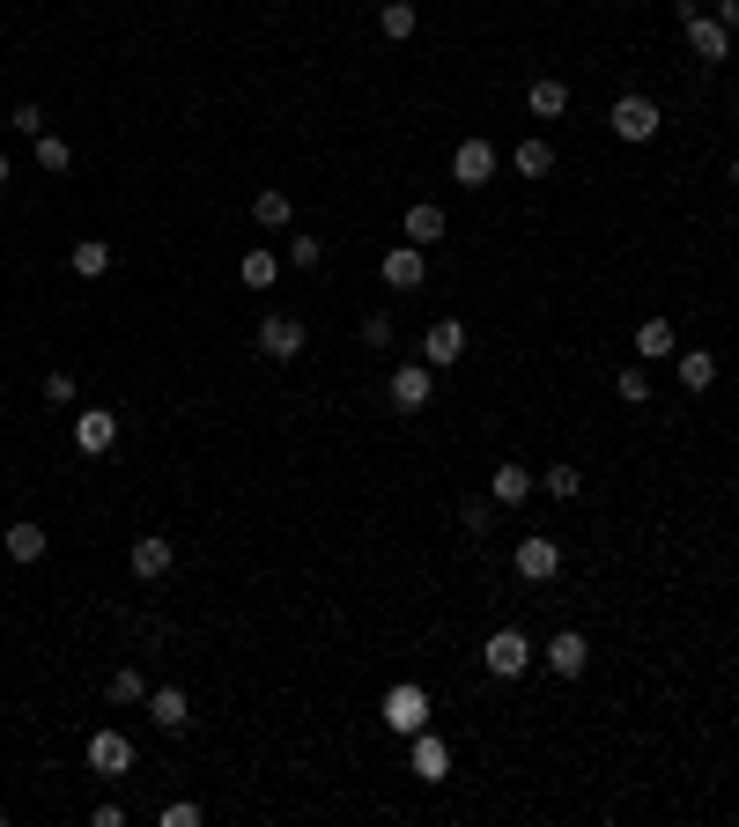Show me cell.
Listing matches in <instances>:
<instances>
[{"instance_id": "14", "label": "cell", "mask_w": 739, "mask_h": 827, "mask_svg": "<svg viewBox=\"0 0 739 827\" xmlns=\"http://www.w3.org/2000/svg\"><path fill=\"white\" fill-rule=\"evenodd\" d=\"M421 281H429V251H421V244L385 251V289H421Z\"/></svg>"}, {"instance_id": "26", "label": "cell", "mask_w": 739, "mask_h": 827, "mask_svg": "<svg viewBox=\"0 0 739 827\" xmlns=\"http://www.w3.org/2000/svg\"><path fill=\"white\" fill-rule=\"evenodd\" d=\"M673 369H681V385H688V391H710L717 385V355H710V347H688Z\"/></svg>"}, {"instance_id": "12", "label": "cell", "mask_w": 739, "mask_h": 827, "mask_svg": "<svg viewBox=\"0 0 739 827\" xmlns=\"http://www.w3.org/2000/svg\"><path fill=\"white\" fill-rule=\"evenodd\" d=\"M547 673H555V680H577V673H585V665H591V643H585V635H577V629H555V635H547Z\"/></svg>"}, {"instance_id": "2", "label": "cell", "mask_w": 739, "mask_h": 827, "mask_svg": "<svg viewBox=\"0 0 739 827\" xmlns=\"http://www.w3.org/2000/svg\"><path fill=\"white\" fill-rule=\"evenodd\" d=\"M533 657H540V651H533V635H525V629H495L489 643H481V665H489L495 680H517V673H533Z\"/></svg>"}, {"instance_id": "9", "label": "cell", "mask_w": 739, "mask_h": 827, "mask_svg": "<svg viewBox=\"0 0 739 827\" xmlns=\"http://www.w3.org/2000/svg\"><path fill=\"white\" fill-rule=\"evenodd\" d=\"M111 443H119V414H111V407L74 414V451H82V459H104Z\"/></svg>"}, {"instance_id": "11", "label": "cell", "mask_w": 739, "mask_h": 827, "mask_svg": "<svg viewBox=\"0 0 739 827\" xmlns=\"http://www.w3.org/2000/svg\"><path fill=\"white\" fill-rule=\"evenodd\" d=\"M171 561H178L171 539H163V533H141V539H133V555H126V569H133L141 584H163V577H171Z\"/></svg>"}, {"instance_id": "37", "label": "cell", "mask_w": 739, "mask_h": 827, "mask_svg": "<svg viewBox=\"0 0 739 827\" xmlns=\"http://www.w3.org/2000/svg\"><path fill=\"white\" fill-rule=\"evenodd\" d=\"M710 15H717V23H725V30H739V0H717Z\"/></svg>"}, {"instance_id": "13", "label": "cell", "mask_w": 739, "mask_h": 827, "mask_svg": "<svg viewBox=\"0 0 739 827\" xmlns=\"http://www.w3.org/2000/svg\"><path fill=\"white\" fill-rule=\"evenodd\" d=\"M459 355H467V325H459V318H437V325L421 333V363H429V369H451Z\"/></svg>"}, {"instance_id": "34", "label": "cell", "mask_w": 739, "mask_h": 827, "mask_svg": "<svg viewBox=\"0 0 739 827\" xmlns=\"http://www.w3.org/2000/svg\"><path fill=\"white\" fill-rule=\"evenodd\" d=\"M15 133L38 141V133H45V104H15Z\"/></svg>"}, {"instance_id": "32", "label": "cell", "mask_w": 739, "mask_h": 827, "mask_svg": "<svg viewBox=\"0 0 739 827\" xmlns=\"http://www.w3.org/2000/svg\"><path fill=\"white\" fill-rule=\"evenodd\" d=\"M393 341H399V333H393V318H385V311H370V318H363V347H377V355H385Z\"/></svg>"}, {"instance_id": "18", "label": "cell", "mask_w": 739, "mask_h": 827, "mask_svg": "<svg viewBox=\"0 0 739 827\" xmlns=\"http://www.w3.org/2000/svg\"><path fill=\"white\" fill-rule=\"evenodd\" d=\"M67 267H74V281H104V273H111V244L104 237H74Z\"/></svg>"}, {"instance_id": "4", "label": "cell", "mask_w": 739, "mask_h": 827, "mask_svg": "<svg viewBox=\"0 0 739 827\" xmlns=\"http://www.w3.org/2000/svg\"><path fill=\"white\" fill-rule=\"evenodd\" d=\"M517 577H525V584H555V577H563V539L555 533H525L517 539Z\"/></svg>"}, {"instance_id": "27", "label": "cell", "mask_w": 739, "mask_h": 827, "mask_svg": "<svg viewBox=\"0 0 739 827\" xmlns=\"http://www.w3.org/2000/svg\"><path fill=\"white\" fill-rule=\"evenodd\" d=\"M511 163H517L525 178H555V148L533 133V141H517V148H511Z\"/></svg>"}, {"instance_id": "1", "label": "cell", "mask_w": 739, "mask_h": 827, "mask_svg": "<svg viewBox=\"0 0 739 827\" xmlns=\"http://www.w3.org/2000/svg\"><path fill=\"white\" fill-rule=\"evenodd\" d=\"M303 347H311V325H303L296 311H267L259 333H251V355H267V363H296Z\"/></svg>"}, {"instance_id": "3", "label": "cell", "mask_w": 739, "mask_h": 827, "mask_svg": "<svg viewBox=\"0 0 739 827\" xmlns=\"http://www.w3.org/2000/svg\"><path fill=\"white\" fill-rule=\"evenodd\" d=\"M82 761H89V776H104V783H119V776H133V769H141V761H133V739H126V731H89Z\"/></svg>"}, {"instance_id": "5", "label": "cell", "mask_w": 739, "mask_h": 827, "mask_svg": "<svg viewBox=\"0 0 739 827\" xmlns=\"http://www.w3.org/2000/svg\"><path fill=\"white\" fill-rule=\"evenodd\" d=\"M148 724L156 731H171V739H185V731H193V695H185V687H148Z\"/></svg>"}, {"instance_id": "25", "label": "cell", "mask_w": 739, "mask_h": 827, "mask_svg": "<svg viewBox=\"0 0 739 827\" xmlns=\"http://www.w3.org/2000/svg\"><path fill=\"white\" fill-rule=\"evenodd\" d=\"M289 193H281V185H267V193H251V222H259V229H289Z\"/></svg>"}, {"instance_id": "22", "label": "cell", "mask_w": 739, "mask_h": 827, "mask_svg": "<svg viewBox=\"0 0 739 827\" xmlns=\"http://www.w3.org/2000/svg\"><path fill=\"white\" fill-rule=\"evenodd\" d=\"M377 30H385L393 45H407V37L421 30V8H415V0H385V8H377Z\"/></svg>"}, {"instance_id": "10", "label": "cell", "mask_w": 739, "mask_h": 827, "mask_svg": "<svg viewBox=\"0 0 739 827\" xmlns=\"http://www.w3.org/2000/svg\"><path fill=\"white\" fill-rule=\"evenodd\" d=\"M429 377H437L429 363H399L393 377H385V399H393L399 414H421V407H429Z\"/></svg>"}, {"instance_id": "23", "label": "cell", "mask_w": 739, "mask_h": 827, "mask_svg": "<svg viewBox=\"0 0 739 827\" xmlns=\"http://www.w3.org/2000/svg\"><path fill=\"white\" fill-rule=\"evenodd\" d=\"M237 281H245V289H274V281H281V259H274L267 244H251L245 259H237Z\"/></svg>"}, {"instance_id": "16", "label": "cell", "mask_w": 739, "mask_h": 827, "mask_svg": "<svg viewBox=\"0 0 739 827\" xmlns=\"http://www.w3.org/2000/svg\"><path fill=\"white\" fill-rule=\"evenodd\" d=\"M407 769H415L421 783H443L451 776V747H443L437 731H415V761H407Z\"/></svg>"}, {"instance_id": "21", "label": "cell", "mask_w": 739, "mask_h": 827, "mask_svg": "<svg viewBox=\"0 0 739 827\" xmlns=\"http://www.w3.org/2000/svg\"><path fill=\"white\" fill-rule=\"evenodd\" d=\"M443 229H451V222H443V207H437V200H415V207H407V244H421V251H429V244H437Z\"/></svg>"}, {"instance_id": "30", "label": "cell", "mask_w": 739, "mask_h": 827, "mask_svg": "<svg viewBox=\"0 0 739 827\" xmlns=\"http://www.w3.org/2000/svg\"><path fill=\"white\" fill-rule=\"evenodd\" d=\"M67 163H74V148L60 133H38V171H67Z\"/></svg>"}, {"instance_id": "19", "label": "cell", "mask_w": 739, "mask_h": 827, "mask_svg": "<svg viewBox=\"0 0 739 827\" xmlns=\"http://www.w3.org/2000/svg\"><path fill=\"white\" fill-rule=\"evenodd\" d=\"M525 111H533V119H563V111H569V82H555V74H540V82L525 89Z\"/></svg>"}, {"instance_id": "29", "label": "cell", "mask_w": 739, "mask_h": 827, "mask_svg": "<svg viewBox=\"0 0 739 827\" xmlns=\"http://www.w3.org/2000/svg\"><path fill=\"white\" fill-rule=\"evenodd\" d=\"M540 487L555 495V503H569V495L585 487V473H577V465H547V473H540Z\"/></svg>"}, {"instance_id": "24", "label": "cell", "mask_w": 739, "mask_h": 827, "mask_svg": "<svg viewBox=\"0 0 739 827\" xmlns=\"http://www.w3.org/2000/svg\"><path fill=\"white\" fill-rule=\"evenodd\" d=\"M636 355H643V363H665V355H681L665 318H643V325H636Z\"/></svg>"}, {"instance_id": "28", "label": "cell", "mask_w": 739, "mask_h": 827, "mask_svg": "<svg viewBox=\"0 0 739 827\" xmlns=\"http://www.w3.org/2000/svg\"><path fill=\"white\" fill-rule=\"evenodd\" d=\"M111 702H133V709L148 702V673L141 665H119V673H111Z\"/></svg>"}, {"instance_id": "7", "label": "cell", "mask_w": 739, "mask_h": 827, "mask_svg": "<svg viewBox=\"0 0 739 827\" xmlns=\"http://www.w3.org/2000/svg\"><path fill=\"white\" fill-rule=\"evenodd\" d=\"M607 126H614L621 141H651V133H658L665 126V111L651 97H614V111H607Z\"/></svg>"}, {"instance_id": "20", "label": "cell", "mask_w": 739, "mask_h": 827, "mask_svg": "<svg viewBox=\"0 0 739 827\" xmlns=\"http://www.w3.org/2000/svg\"><path fill=\"white\" fill-rule=\"evenodd\" d=\"M0 547H8V561H45V525H30V517H15V525L0 533Z\"/></svg>"}, {"instance_id": "31", "label": "cell", "mask_w": 739, "mask_h": 827, "mask_svg": "<svg viewBox=\"0 0 739 827\" xmlns=\"http://www.w3.org/2000/svg\"><path fill=\"white\" fill-rule=\"evenodd\" d=\"M319 259H325L319 237H289V251H281V267H319Z\"/></svg>"}, {"instance_id": "33", "label": "cell", "mask_w": 739, "mask_h": 827, "mask_svg": "<svg viewBox=\"0 0 739 827\" xmlns=\"http://www.w3.org/2000/svg\"><path fill=\"white\" fill-rule=\"evenodd\" d=\"M614 391L629 399V407H643V399H651V369H621V377H614Z\"/></svg>"}, {"instance_id": "38", "label": "cell", "mask_w": 739, "mask_h": 827, "mask_svg": "<svg viewBox=\"0 0 739 827\" xmlns=\"http://www.w3.org/2000/svg\"><path fill=\"white\" fill-rule=\"evenodd\" d=\"M8 185H15V163H8V148H0V193H8Z\"/></svg>"}, {"instance_id": "17", "label": "cell", "mask_w": 739, "mask_h": 827, "mask_svg": "<svg viewBox=\"0 0 739 827\" xmlns=\"http://www.w3.org/2000/svg\"><path fill=\"white\" fill-rule=\"evenodd\" d=\"M688 52L695 60H732V30L717 23V15H695L688 23Z\"/></svg>"}, {"instance_id": "15", "label": "cell", "mask_w": 739, "mask_h": 827, "mask_svg": "<svg viewBox=\"0 0 739 827\" xmlns=\"http://www.w3.org/2000/svg\"><path fill=\"white\" fill-rule=\"evenodd\" d=\"M533 487H540V473H525V465H495V473H489V503L517 511V503H525Z\"/></svg>"}, {"instance_id": "36", "label": "cell", "mask_w": 739, "mask_h": 827, "mask_svg": "<svg viewBox=\"0 0 739 827\" xmlns=\"http://www.w3.org/2000/svg\"><path fill=\"white\" fill-rule=\"evenodd\" d=\"M45 399H52V407H67V399H74V377H67V369H52V377H45Z\"/></svg>"}, {"instance_id": "39", "label": "cell", "mask_w": 739, "mask_h": 827, "mask_svg": "<svg viewBox=\"0 0 739 827\" xmlns=\"http://www.w3.org/2000/svg\"><path fill=\"white\" fill-rule=\"evenodd\" d=\"M725 178H732V193H739V155H732V171H725Z\"/></svg>"}, {"instance_id": "8", "label": "cell", "mask_w": 739, "mask_h": 827, "mask_svg": "<svg viewBox=\"0 0 739 827\" xmlns=\"http://www.w3.org/2000/svg\"><path fill=\"white\" fill-rule=\"evenodd\" d=\"M495 163H503V155H495V141H481V133L451 148V178H459V185H473V193L495 178Z\"/></svg>"}, {"instance_id": "6", "label": "cell", "mask_w": 739, "mask_h": 827, "mask_svg": "<svg viewBox=\"0 0 739 827\" xmlns=\"http://www.w3.org/2000/svg\"><path fill=\"white\" fill-rule=\"evenodd\" d=\"M385 724H393V731H407V739H415V731H429V687L399 680L393 695H385Z\"/></svg>"}, {"instance_id": "35", "label": "cell", "mask_w": 739, "mask_h": 827, "mask_svg": "<svg viewBox=\"0 0 739 827\" xmlns=\"http://www.w3.org/2000/svg\"><path fill=\"white\" fill-rule=\"evenodd\" d=\"M163 827H200V805L193 798H171V805H163Z\"/></svg>"}]
</instances>
